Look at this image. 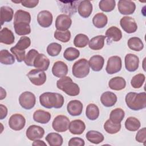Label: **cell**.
<instances>
[{
    "instance_id": "17",
    "label": "cell",
    "mask_w": 146,
    "mask_h": 146,
    "mask_svg": "<svg viewBox=\"0 0 146 146\" xmlns=\"http://www.w3.org/2000/svg\"><path fill=\"white\" fill-rule=\"evenodd\" d=\"M83 106L82 103L78 100H72L68 102L67 110L68 113L73 116H79L83 111Z\"/></svg>"
},
{
    "instance_id": "13",
    "label": "cell",
    "mask_w": 146,
    "mask_h": 146,
    "mask_svg": "<svg viewBox=\"0 0 146 146\" xmlns=\"http://www.w3.org/2000/svg\"><path fill=\"white\" fill-rule=\"evenodd\" d=\"M72 20L70 16L62 14L59 15L55 20V27L57 30L67 31L71 27Z\"/></svg>"
},
{
    "instance_id": "12",
    "label": "cell",
    "mask_w": 146,
    "mask_h": 146,
    "mask_svg": "<svg viewBox=\"0 0 146 146\" xmlns=\"http://www.w3.org/2000/svg\"><path fill=\"white\" fill-rule=\"evenodd\" d=\"M44 134V129L36 125H31L29 126L26 132V137L31 141H34L42 138Z\"/></svg>"
},
{
    "instance_id": "25",
    "label": "cell",
    "mask_w": 146,
    "mask_h": 146,
    "mask_svg": "<svg viewBox=\"0 0 146 146\" xmlns=\"http://www.w3.org/2000/svg\"><path fill=\"white\" fill-rule=\"evenodd\" d=\"M15 37L11 30L4 27L0 31V42L5 44H11L14 42Z\"/></svg>"
},
{
    "instance_id": "48",
    "label": "cell",
    "mask_w": 146,
    "mask_h": 146,
    "mask_svg": "<svg viewBox=\"0 0 146 146\" xmlns=\"http://www.w3.org/2000/svg\"><path fill=\"white\" fill-rule=\"evenodd\" d=\"M38 54V51L35 49L30 50L26 54L24 60L25 64L28 66H33L34 61Z\"/></svg>"
},
{
    "instance_id": "33",
    "label": "cell",
    "mask_w": 146,
    "mask_h": 146,
    "mask_svg": "<svg viewBox=\"0 0 146 146\" xmlns=\"http://www.w3.org/2000/svg\"><path fill=\"white\" fill-rule=\"evenodd\" d=\"M108 18L106 14L103 13L96 14L92 18V23L95 27L98 29L104 27L107 24Z\"/></svg>"
},
{
    "instance_id": "11",
    "label": "cell",
    "mask_w": 146,
    "mask_h": 146,
    "mask_svg": "<svg viewBox=\"0 0 146 146\" xmlns=\"http://www.w3.org/2000/svg\"><path fill=\"white\" fill-rule=\"evenodd\" d=\"M120 25L123 30L128 34L135 33L137 29V25L135 20L128 16L121 18L120 21Z\"/></svg>"
},
{
    "instance_id": "45",
    "label": "cell",
    "mask_w": 146,
    "mask_h": 146,
    "mask_svg": "<svg viewBox=\"0 0 146 146\" xmlns=\"http://www.w3.org/2000/svg\"><path fill=\"white\" fill-rule=\"evenodd\" d=\"M145 79V76L143 74H138L132 77L131 80V84L134 88H139L142 87Z\"/></svg>"
},
{
    "instance_id": "6",
    "label": "cell",
    "mask_w": 146,
    "mask_h": 146,
    "mask_svg": "<svg viewBox=\"0 0 146 146\" xmlns=\"http://www.w3.org/2000/svg\"><path fill=\"white\" fill-rule=\"evenodd\" d=\"M70 123V120L66 116L60 115L54 118L52 123V127L55 131L63 132L68 129Z\"/></svg>"
},
{
    "instance_id": "55",
    "label": "cell",
    "mask_w": 146,
    "mask_h": 146,
    "mask_svg": "<svg viewBox=\"0 0 146 146\" xmlns=\"http://www.w3.org/2000/svg\"><path fill=\"white\" fill-rule=\"evenodd\" d=\"M6 96V92L2 87H1V98L0 99L2 100Z\"/></svg>"
},
{
    "instance_id": "41",
    "label": "cell",
    "mask_w": 146,
    "mask_h": 146,
    "mask_svg": "<svg viewBox=\"0 0 146 146\" xmlns=\"http://www.w3.org/2000/svg\"><path fill=\"white\" fill-rule=\"evenodd\" d=\"M89 42L88 37L84 34H77L74 39V44L78 48H83L86 47Z\"/></svg>"
},
{
    "instance_id": "53",
    "label": "cell",
    "mask_w": 146,
    "mask_h": 146,
    "mask_svg": "<svg viewBox=\"0 0 146 146\" xmlns=\"http://www.w3.org/2000/svg\"><path fill=\"white\" fill-rule=\"evenodd\" d=\"M7 107L3 105L2 104H0V119L2 120L5 119L7 115Z\"/></svg>"
},
{
    "instance_id": "35",
    "label": "cell",
    "mask_w": 146,
    "mask_h": 146,
    "mask_svg": "<svg viewBox=\"0 0 146 146\" xmlns=\"http://www.w3.org/2000/svg\"><path fill=\"white\" fill-rule=\"evenodd\" d=\"M125 116L124 110L120 108L113 110L110 115V120L113 123L120 124Z\"/></svg>"
},
{
    "instance_id": "24",
    "label": "cell",
    "mask_w": 146,
    "mask_h": 146,
    "mask_svg": "<svg viewBox=\"0 0 146 146\" xmlns=\"http://www.w3.org/2000/svg\"><path fill=\"white\" fill-rule=\"evenodd\" d=\"M88 63L90 67L94 71H100L103 67L104 63V58L99 55H96L91 56L89 59Z\"/></svg>"
},
{
    "instance_id": "4",
    "label": "cell",
    "mask_w": 146,
    "mask_h": 146,
    "mask_svg": "<svg viewBox=\"0 0 146 146\" xmlns=\"http://www.w3.org/2000/svg\"><path fill=\"white\" fill-rule=\"evenodd\" d=\"M90 67L87 59L82 58L74 63L72 67V75L79 79L85 78L90 72Z\"/></svg>"
},
{
    "instance_id": "10",
    "label": "cell",
    "mask_w": 146,
    "mask_h": 146,
    "mask_svg": "<svg viewBox=\"0 0 146 146\" xmlns=\"http://www.w3.org/2000/svg\"><path fill=\"white\" fill-rule=\"evenodd\" d=\"M26 124L25 117L19 113L12 115L9 120V125L10 128L14 131H20L22 129Z\"/></svg>"
},
{
    "instance_id": "46",
    "label": "cell",
    "mask_w": 146,
    "mask_h": 146,
    "mask_svg": "<svg viewBox=\"0 0 146 146\" xmlns=\"http://www.w3.org/2000/svg\"><path fill=\"white\" fill-rule=\"evenodd\" d=\"M62 50V46L55 42L51 43L47 47V52L50 56H56Z\"/></svg>"
},
{
    "instance_id": "40",
    "label": "cell",
    "mask_w": 146,
    "mask_h": 146,
    "mask_svg": "<svg viewBox=\"0 0 146 146\" xmlns=\"http://www.w3.org/2000/svg\"><path fill=\"white\" fill-rule=\"evenodd\" d=\"M80 55L79 51L72 47L67 48L63 53V57L68 61H73L77 59Z\"/></svg>"
},
{
    "instance_id": "26",
    "label": "cell",
    "mask_w": 146,
    "mask_h": 146,
    "mask_svg": "<svg viewBox=\"0 0 146 146\" xmlns=\"http://www.w3.org/2000/svg\"><path fill=\"white\" fill-rule=\"evenodd\" d=\"M51 117L50 112L42 110L35 111L33 114V119L35 121L40 124H46L49 122Z\"/></svg>"
},
{
    "instance_id": "31",
    "label": "cell",
    "mask_w": 146,
    "mask_h": 146,
    "mask_svg": "<svg viewBox=\"0 0 146 146\" xmlns=\"http://www.w3.org/2000/svg\"><path fill=\"white\" fill-rule=\"evenodd\" d=\"M45 139L50 146H60L63 142L62 136L56 132H51L47 134Z\"/></svg>"
},
{
    "instance_id": "18",
    "label": "cell",
    "mask_w": 146,
    "mask_h": 146,
    "mask_svg": "<svg viewBox=\"0 0 146 146\" xmlns=\"http://www.w3.org/2000/svg\"><path fill=\"white\" fill-rule=\"evenodd\" d=\"M106 37L107 38V43L111 44L112 42H118L122 38L121 31L116 26H111L106 32Z\"/></svg>"
},
{
    "instance_id": "50",
    "label": "cell",
    "mask_w": 146,
    "mask_h": 146,
    "mask_svg": "<svg viewBox=\"0 0 146 146\" xmlns=\"http://www.w3.org/2000/svg\"><path fill=\"white\" fill-rule=\"evenodd\" d=\"M135 140L141 143H143L145 144V140H146V128L145 127H144L140 129L136 133Z\"/></svg>"
},
{
    "instance_id": "5",
    "label": "cell",
    "mask_w": 146,
    "mask_h": 146,
    "mask_svg": "<svg viewBox=\"0 0 146 146\" xmlns=\"http://www.w3.org/2000/svg\"><path fill=\"white\" fill-rule=\"evenodd\" d=\"M19 103L23 108L27 110H31L35 105V96L30 91L23 92L19 97Z\"/></svg>"
},
{
    "instance_id": "36",
    "label": "cell",
    "mask_w": 146,
    "mask_h": 146,
    "mask_svg": "<svg viewBox=\"0 0 146 146\" xmlns=\"http://www.w3.org/2000/svg\"><path fill=\"white\" fill-rule=\"evenodd\" d=\"M86 115L90 120L97 119L99 116V109L98 107L94 103L89 104L86 107Z\"/></svg>"
},
{
    "instance_id": "49",
    "label": "cell",
    "mask_w": 146,
    "mask_h": 146,
    "mask_svg": "<svg viewBox=\"0 0 146 146\" xmlns=\"http://www.w3.org/2000/svg\"><path fill=\"white\" fill-rule=\"evenodd\" d=\"M10 51L15 56L18 62H22L25 60L26 57L25 50H21L17 48L15 46H13L11 47Z\"/></svg>"
},
{
    "instance_id": "28",
    "label": "cell",
    "mask_w": 146,
    "mask_h": 146,
    "mask_svg": "<svg viewBox=\"0 0 146 146\" xmlns=\"http://www.w3.org/2000/svg\"><path fill=\"white\" fill-rule=\"evenodd\" d=\"M1 23L2 26L5 22H9L11 21L14 15V11L10 7L3 6L0 9Z\"/></svg>"
},
{
    "instance_id": "19",
    "label": "cell",
    "mask_w": 146,
    "mask_h": 146,
    "mask_svg": "<svg viewBox=\"0 0 146 146\" xmlns=\"http://www.w3.org/2000/svg\"><path fill=\"white\" fill-rule=\"evenodd\" d=\"M52 73L54 76L57 78L65 76L68 73V67L62 61H56L54 63L52 67Z\"/></svg>"
},
{
    "instance_id": "30",
    "label": "cell",
    "mask_w": 146,
    "mask_h": 146,
    "mask_svg": "<svg viewBox=\"0 0 146 146\" xmlns=\"http://www.w3.org/2000/svg\"><path fill=\"white\" fill-rule=\"evenodd\" d=\"M86 137L88 141L95 144L102 143L104 139V137L102 133L95 130L88 131L86 133Z\"/></svg>"
},
{
    "instance_id": "43",
    "label": "cell",
    "mask_w": 146,
    "mask_h": 146,
    "mask_svg": "<svg viewBox=\"0 0 146 146\" xmlns=\"http://www.w3.org/2000/svg\"><path fill=\"white\" fill-rule=\"evenodd\" d=\"M116 2L115 0H102L99 3L100 9L104 12L112 11L115 7Z\"/></svg>"
},
{
    "instance_id": "54",
    "label": "cell",
    "mask_w": 146,
    "mask_h": 146,
    "mask_svg": "<svg viewBox=\"0 0 146 146\" xmlns=\"http://www.w3.org/2000/svg\"><path fill=\"white\" fill-rule=\"evenodd\" d=\"M32 144H33V145H35V146H36V145H39V146H42V145L47 146V144H46V143H44L43 141L40 140L39 139L34 140Z\"/></svg>"
},
{
    "instance_id": "23",
    "label": "cell",
    "mask_w": 146,
    "mask_h": 146,
    "mask_svg": "<svg viewBox=\"0 0 146 146\" xmlns=\"http://www.w3.org/2000/svg\"><path fill=\"white\" fill-rule=\"evenodd\" d=\"M68 129L70 132L73 135H81L86 129V125L83 121L76 119L70 123Z\"/></svg>"
},
{
    "instance_id": "21",
    "label": "cell",
    "mask_w": 146,
    "mask_h": 146,
    "mask_svg": "<svg viewBox=\"0 0 146 146\" xmlns=\"http://www.w3.org/2000/svg\"><path fill=\"white\" fill-rule=\"evenodd\" d=\"M79 14L84 18H87L90 16L92 12V5L90 1H81L78 7Z\"/></svg>"
},
{
    "instance_id": "14",
    "label": "cell",
    "mask_w": 146,
    "mask_h": 146,
    "mask_svg": "<svg viewBox=\"0 0 146 146\" xmlns=\"http://www.w3.org/2000/svg\"><path fill=\"white\" fill-rule=\"evenodd\" d=\"M118 10L121 14H132L136 9L135 3L131 1L120 0L117 3Z\"/></svg>"
},
{
    "instance_id": "27",
    "label": "cell",
    "mask_w": 146,
    "mask_h": 146,
    "mask_svg": "<svg viewBox=\"0 0 146 146\" xmlns=\"http://www.w3.org/2000/svg\"><path fill=\"white\" fill-rule=\"evenodd\" d=\"M108 86L112 90L120 91L125 88L126 86V82L123 78L116 76L110 80Z\"/></svg>"
},
{
    "instance_id": "52",
    "label": "cell",
    "mask_w": 146,
    "mask_h": 146,
    "mask_svg": "<svg viewBox=\"0 0 146 146\" xmlns=\"http://www.w3.org/2000/svg\"><path fill=\"white\" fill-rule=\"evenodd\" d=\"M38 0H24L21 2L22 5L27 8H34L38 5Z\"/></svg>"
},
{
    "instance_id": "44",
    "label": "cell",
    "mask_w": 146,
    "mask_h": 146,
    "mask_svg": "<svg viewBox=\"0 0 146 146\" xmlns=\"http://www.w3.org/2000/svg\"><path fill=\"white\" fill-rule=\"evenodd\" d=\"M54 36L56 39L63 43H67L71 39V33L69 30L59 31L56 30L54 32Z\"/></svg>"
},
{
    "instance_id": "20",
    "label": "cell",
    "mask_w": 146,
    "mask_h": 146,
    "mask_svg": "<svg viewBox=\"0 0 146 146\" xmlns=\"http://www.w3.org/2000/svg\"><path fill=\"white\" fill-rule=\"evenodd\" d=\"M49 65L50 60L43 54H38L36 56L33 64V66L35 68L43 71L47 70Z\"/></svg>"
},
{
    "instance_id": "29",
    "label": "cell",
    "mask_w": 146,
    "mask_h": 146,
    "mask_svg": "<svg viewBox=\"0 0 146 146\" xmlns=\"http://www.w3.org/2000/svg\"><path fill=\"white\" fill-rule=\"evenodd\" d=\"M106 36L100 35L91 38L88 42L89 47L93 50H101L104 46V40Z\"/></svg>"
},
{
    "instance_id": "22",
    "label": "cell",
    "mask_w": 146,
    "mask_h": 146,
    "mask_svg": "<svg viewBox=\"0 0 146 146\" xmlns=\"http://www.w3.org/2000/svg\"><path fill=\"white\" fill-rule=\"evenodd\" d=\"M117 96L113 92L106 91L103 92L100 97V102L106 107H112L117 102Z\"/></svg>"
},
{
    "instance_id": "32",
    "label": "cell",
    "mask_w": 146,
    "mask_h": 146,
    "mask_svg": "<svg viewBox=\"0 0 146 146\" xmlns=\"http://www.w3.org/2000/svg\"><path fill=\"white\" fill-rule=\"evenodd\" d=\"M30 22L31 15L29 12L22 10H18L15 13L14 23L25 22L30 24Z\"/></svg>"
},
{
    "instance_id": "3",
    "label": "cell",
    "mask_w": 146,
    "mask_h": 146,
    "mask_svg": "<svg viewBox=\"0 0 146 146\" xmlns=\"http://www.w3.org/2000/svg\"><path fill=\"white\" fill-rule=\"evenodd\" d=\"M56 87L67 95L70 96H75L79 94L80 88L79 86L75 83L69 76L60 78L56 82Z\"/></svg>"
},
{
    "instance_id": "1",
    "label": "cell",
    "mask_w": 146,
    "mask_h": 146,
    "mask_svg": "<svg viewBox=\"0 0 146 146\" xmlns=\"http://www.w3.org/2000/svg\"><path fill=\"white\" fill-rule=\"evenodd\" d=\"M64 99L62 95L51 92H46L39 96L41 106L46 108H60L64 104Z\"/></svg>"
},
{
    "instance_id": "39",
    "label": "cell",
    "mask_w": 146,
    "mask_h": 146,
    "mask_svg": "<svg viewBox=\"0 0 146 146\" xmlns=\"http://www.w3.org/2000/svg\"><path fill=\"white\" fill-rule=\"evenodd\" d=\"M0 62L5 65H11L15 62L14 55L7 50H2L0 51Z\"/></svg>"
},
{
    "instance_id": "37",
    "label": "cell",
    "mask_w": 146,
    "mask_h": 146,
    "mask_svg": "<svg viewBox=\"0 0 146 146\" xmlns=\"http://www.w3.org/2000/svg\"><path fill=\"white\" fill-rule=\"evenodd\" d=\"M128 47L133 51H140L144 48V44L141 39L138 37H131L127 42Z\"/></svg>"
},
{
    "instance_id": "51",
    "label": "cell",
    "mask_w": 146,
    "mask_h": 146,
    "mask_svg": "<svg viewBox=\"0 0 146 146\" xmlns=\"http://www.w3.org/2000/svg\"><path fill=\"white\" fill-rule=\"evenodd\" d=\"M68 145L69 146H84L85 143L83 139L75 137L70 139Z\"/></svg>"
},
{
    "instance_id": "8",
    "label": "cell",
    "mask_w": 146,
    "mask_h": 146,
    "mask_svg": "<svg viewBox=\"0 0 146 146\" xmlns=\"http://www.w3.org/2000/svg\"><path fill=\"white\" fill-rule=\"evenodd\" d=\"M27 76L31 83L35 86H42L46 81V73L38 69L31 70L27 73Z\"/></svg>"
},
{
    "instance_id": "7",
    "label": "cell",
    "mask_w": 146,
    "mask_h": 146,
    "mask_svg": "<svg viewBox=\"0 0 146 146\" xmlns=\"http://www.w3.org/2000/svg\"><path fill=\"white\" fill-rule=\"evenodd\" d=\"M81 1H57L56 2L60 9V11L68 16L73 15L77 11L79 4Z\"/></svg>"
},
{
    "instance_id": "42",
    "label": "cell",
    "mask_w": 146,
    "mask_h": 146,
    "mask_svg": "<svg viewBox=\"0 0 146 146\" xmlns=\"http://www.w3.org/2000/svg\"><path fill=\"white\" fill-rule=\"evenodd\" d=\"M104 129L108 133L115 134L120 130L121 124L113 123L108 119L104 124Z\"/></svg>"
},
{
    "instance_id": "47",
    "label": "cell",
    "mask_w": 146,
    "mask_h": 146,
    "mask_svg": "<svg viewBox=\"0 0 146 146\" xmlns=\"http://www.w3.org/2000/svg\"><path fill=\"white\" fill-rule=\"evenodd\" d=\"M30 44L31 40L30 38L26 36H22L20 38L17 43L15 45V47L19 50H25L30 47Z\"/></svg>"
},
{
    "instance_id": "38",
    "label": "cell",
    "mask_w": 146,
    "mask_h": 146,
    "mask_svg": "<svg viewBox=\"0 0 146 146\" xmlns=\"http://www.w3.org/2000/svg\"><path fill=\"white\" fill-rule=\"evenodd\" d=\"M141 126L140 121L136 117L130 116L125 121V127L129 131H136Z\"/></svg>"
},
{
    "instance_id": "34",
    "label": "cell",
    "mask_w": 146,
    "mask_h": 146,
    "mask_svg": "<svg viewBox=\"0 0 146 146\" xmlns=\"http://www.w3.org/2000/svg\"><path fill=\"white\" fill-rule=\"evenodd\" d=\"M14 27L15 33L21 36L28 35L31 33L30 24L25 22L14 23Z\"/></svg>"
},
{
    "instance_id": "16",
    "label": "cell",
    "mask_w": 146,
    "mask_h": 146,
    "mask_svg": "<svg viewBox=\"0 0 146 146\" xmlns=\"http://www.w3.org/2000/svg\"><path fill=\"white\" fill-rule=\"evenodd\" d=\"M124 62L126 70L129 72H134L139 68V58L135 54H127L125 56Z\"/></svg>"
},
{
    "instance_id": "2",
    "label": "cell",
    "mask_w": 146,
    "mask_h": 146,
    "mask_svg": "<svg viewBox=\"0 0 146 146\" xmlns=\"http://www.w3.org/2000/svg\"><path fill=\"white\" fill-rule=\"evenodd\" d=\"M125 101L129 108L133 111H139L146 107V93L128 92L125 98Z\"/></svg>"
},
{
    "instance_id": "15",
    "label": "cell",
    "mask_w": 146,
    "mask_h": 146,
    "mask_svg": "<svg viewBox=\"0 0 146 146\" xmlns=\"http://www.w3.org/2000/svg\"><path fill=\"white\" fill-rule=\"evenodd\" d=\"M53 17L51 12L47 10L40 11L37 15L38 24L42 27L47 28L50 27L52 23Z\"/></svg>"
},
{
    "instance_id": "9",
    "label": "cell",
    "mask_w": 146,
    "mask_h": 146,
    "mask_svg": "<svg viewBox=\"0 0 146 146\" xmlns=\"http://www.w3.org/2000/svg\"><path fill=\"white\" fill-rule=\"evenodd\" d=\"M122 67L121 59L119 56H112L107 60L106 67V72L110 75L119 72Z\"/></svg>"
}]
</instances>
